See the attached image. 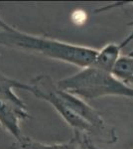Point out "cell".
<instances>
[{
	"label": "cell",
	"mask_w": 133,
	"mask_h": 149,
	"mask_svg": "<svg viewBox=\"0 0 133 149\" xmlns=\"http://www.w3.org/2000/svg\"><path fill=\"white\" fill-rule=\"evenodd\" d=\"M0 46L33 53L72 64L81 69L91 66L98 53V50L93 48L31 35L12 26L7 29H0Z\"/></svg>",
	"instance_id": "obj_2"
},
{
	"label": "cell",
	"mask_w": 133,
	"mask_h": 149,
	"mask_svg": "<svg viewBox=\"0 0 133 149\" xmlns=\"http://www.w3.org/2000/svg\"><path fill=\"white\" fill-rule=\"evenodd\" d=\"M14 88L29 92V84L8 78L0 72V124L16 140H19L24 136L21 123L31 118V114Z\"/></svg>",
	"instance_id": "obj_4"
},
{
	"label": "cell",
	"mask_w": 133,
	"mask_h": 149,
	"mask_svg": "<svg viewBox=\"0 0 133 149\" xmlns=\"http://www.w3.org/2000/svg\"><path fill=\"white\" fill-rule=\"evenodd\" d=\"M127 25L128 26H131L132 27V30H131V32L129 33L127 36H126V38H125L124 40L122 41L121 43H119V46L121 49H123L124 47H126L128 44H130V43L133 41V21H131V22H129V23H127Z\"/></svg>",
	"instance_id": "obj_8"
},
{
	"label": "cell",
	"mask_w": 133,
	"mask_h": 149,
	"mask_svg": "<svg viewBox=\"0 0 133 149\" xmlns=\"http://www.w3.org/2000/svg\"><path fill=\"white\" fill-rule=\"evenodd\" d=\"M10 27V25L9 24H7L5 21L3 20L1 17H0V29H7Z\"/></svg>",
	"instance_id": "obj_9"
},
{
	"label": "cell",
	"mask_w": 133,
	"mask_h": 149,
	"mask_svg": "<svg viewBox=\"0 0 133 149\" xmlns=\"http://www.w3.org/2000/svg\"><path fill=\"white\" fill-rule=\"evenodd\" d=\"M28 84V93L49 102L72 131L86 134L93 141L105 144L117 142L118 135L114 126L83 98L62 90L49 74H39Z\"/></svg>",
	"instance_id": "obj_1"
},
{
	"label": "cell",
	"mask_w": 133,
	"mask_h": 149,
	"mask_svg": "<svg viewBox=\"0 0 133 149\" xmlns=\"http://www.w3.org/2000/svg\"><path fill=\"white\" fill-rule=\"evenodd\" d=\"M121 50L119 44L116 43H109L105 45L101 50H98L97 56L93 66L113 73L118 60L121 58Z\"/></svg>",
	"instance_id": "obj_6"
},
{
	"label": "cell",
	"mask_w": 133,
	"mask_h": 149,
	"mask_svg": "<svg viewBox=\"0 0 133 149\" xmlns=\"http://www.w3.org/2000/svg\"><path fill=\"white\" fill-rule=\"evenodd\" d=\"M62 90L86 100H96L107 95L133 98V88L118 80L113 73L89 66L78 73L57 81Z\"/></svg>",
	"instance_id": "obj_3"
},
{
	"label": "cell",
	"mask_w": 133,
	"mask_h": 149,
	"mask_svg": "<svg viewBox=\"0 0 133 149\" xmlns=\"http://www.w3.org/2000/svg\"><path fill=\"white\" fill-rule=\"evenodd\" d=\"M113 74L127 86L133 88V58L121 56L113 70Z\"/></svg>",
	"instance_id": "obj_7"
},
{
	"label": "cell",
	"mask_w": 133,
	"mask_h": 149,
	"mask_svg": "<svg viewBox=\"0 0 133 149\" xmlns=\"http://www.w3.org/2000/svg\"><path fill=\"white\" fill-rule=\"evenodd\" d=\"M126 55H127V56H129V57H132V58H133V50H131L130 52H128Z\"/></svg>",
	"instance_id": "obj_10"
},
{
	"label": "cell",
	"mask_w": 133,
	"mask_h": 149,
	"mask_svg": "<svg viewBox=\"0 0 133 149\" xmlns=\"http://www.w3.org/2000/svg\"><path fill=\"white\" fill-rule=\"evenodd\" d=\"M94 142L86 134L72 131L69 141L64 143L46 144L23 136L11 145L10 149H94Z\"/></svg>",
	"instance_id": "obj_5"
},
{
	"label": "cell",
	"mask_w": 133,
	"mask_h": 149,
	"mask_svg": "<svg viewBox=\"0 0 133 149\" xmlns=\"http://www.w3.org/2000/svg\"><path fill=\"white\" fill-rule=\"evenodd\" d=\"M94 149H101V148H100V147H97L96 145H94Z\"/></svg>",
	"instance_id": "obj_11"
}]
</instances>
